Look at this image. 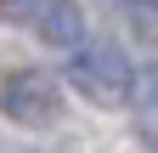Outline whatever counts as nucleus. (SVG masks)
<instances>
[{
	"label": "nucleus",
	"mask_w": 158,
	"mask_h": 153,
	"mask_svg": "<svg viewBox=\"0 0 158 153\" xmlns=\"http://www.w3.org/2000/svg\"><path fill=\"white\" fill-rule=\"evenodd\" d=\"M130 113H135V136H141V147H147V153H158V57H152L147 68H135Z\"/></svg>",
	"instance_id": "obj_4"
},
{
	"label": "nucleus",
	"mask_w": 158,
	"mask_h": 153,
	"mask_svg": "<svg viewBox=\"0 0 158 153\" xmlns=\"http://www.w3.org/2000/svg\"><path fill=\"white\" fill-rule=\"evenodd\" d=\"M0 11H6L17 28H28L34 40L56 46L62 57H68V51L90 34L85 11H79V0H0Z\"/></svg>",
	"instance_id": "obj_2"
},
{
	"label": "nucleus",
	"mask_w": 158,
	"mask_h": 153,
	"mask_svg": "<svg viewBox=\"0 0 158 153\" xmlns=\"http://www.w3.org/2000/svg\"><path fill=\"white\" fill-rule=\"evenodd\" d=\"M124 6H130L135 17H141V23H147V17H152V23H158V0H124Z\"/></svg>",
	"instance_id": "obj_5"
},
{
	"label": "nucleus",
	"mask_w": 158,
	"mask_h": 153,
	"mask_svg": "<svg viewBox=\"0 0 158 153\" xmlns=\"http://www.w3.org/2000/svg\"><path fill=\"white\" fill-rule=\"evenodd\" d=\"M68 85L85 102H96V108H118V102H130L135 63L124 57V46H118L113 34H96L90 28L85 40L68 51Z\"/></svg>",
	"instance_id": "obj_1"
},
{
	"label": "nucleus",
	"mask_w": 158,
	"mask_h": 153,
	"mask_svg": "<svg viewBox=\"0 0 158 153\" xmlns=\"http://www.w3.org/2000/svg\"><path fill=\"white\" fill-rule=\"evenodd\" d=\"M0 108H6L17 125H56V119H62V91H56L51 74L17 68L11 80L0 85Z\"/></svg>",
	"instance_id": "obj_3"
},
{
	"label": "nucleus",
	"mask_w": 158,
	"mask_h": 153,
	"mask_svg": "<svg viewBox=\"0 0 158 153\" xmlns=\"http://www.w3.org/2000/svg\"><path fill=\"white\" fill-rule=\"evenodd\" d=\"M28 153H34V147H28Z\"/></svg>",
	"instance_id": "obj_6"
}]
</instances>
